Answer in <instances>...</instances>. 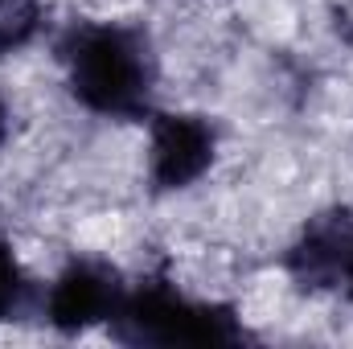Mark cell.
I'll list each match as a JSON object with an SVG mask.
<instances>
[{"label": "cell", "mask_w": 353, "mask_h": 349, "mask_svg": "<svg viewBox=\"0 0 353 349\" xmlns=\"http://www.w3.org/2000/svg\"><path fill=\"white\" fill-rule=\"evenodd\" d=\"M70 90L103 115H136L148 99V46L115 25H87L66 46Z\"/></svg>", "instance_id": "obj_1"}, {"label": "cell", "mask_w": 353, "mask_h": 349, "mask_svg": "<svg viewBox=\"0 0 353 349\" xmlns=\"http://www.w3.org/2000/svg\"><path fill=\"white\" fill-rule=\"evenodd\" d=\"M119 321L132 341L157 346H218L239 337L226 308H197L165 283H144L136 296H128L119 304Z\"/></svg>", "instance_id": "obj_2"}, {"label": "cell", "mask_w": 353, "mask_h": 349, "mask_svg": "<svg viewBox=\"0 0 353 349\" xmlns=\"http://www.w3.org/2000/svg\"><path fill=\"white\" fill-rule=\"evenodd\" d=\"M119 304H123V292L115 271L103 263L79 259L58 275L50 292V321L62 333H83L107 317H119Z\"/></svg>", "instance_id": "obj_3"}, {"label": "cell", "mask_w": 353, "mask_h": 349, "mask_svg": "<svg viewBox=\"0 0 353 349\" xmlns=\"http://www.w3.org/2000/svg\"><path fill=\"white\" fill-rule=\"evenodd\" d=\"M214 165V128L197 115H161L152 128V181L185 189Z\"/></svg>", "instance_id": "obj_4"}, {"label": "cell", "mask_w": 353, "mask_h": 349, "mask_svg": "<svg viewBox=\"0 0 353 349\" xmlns=\"http://www.w3.org/2000/svg\"><path fill=\"white\" fill-rule=\"evenodd\" d=\"M353 251V222L345 210L316 218L300 243L292 247V275L300 288H329L337 275H345V259Z\"/></svg>", "instance_id": "obj_5"}, {"label": "cell", "mask_w": 353, "mask_h": 349, "mask_svg": "<svg viewBox=\"0 0 353 349\" xmlns=\"http://www.w3.org/2000/svg\"><path fill=\"white\" fill-rule=\"evenodd\" d=\"M41 21V4L37 0H0V54L21 50Z\"/></svg>", "instance_id": "obj_6"}, {"label": "cell", "mask_w": 353, "mask_h": 349, "mask_svg": "<svg viewBox=\"0 0 353 349\" xmlns=\"http://www.w3.org/2000/svg\"><path fill=\"white\" fill-rule=\"evenodd\" d=\"M17 300H21V267L12 259V251L0 243V321L17 308Z\"/></svg>", "instance_id": "obj_7"}, {"label": "cell", "mask_w": 353, "mask_h": 349, "mask_svg": "<svg viewBox=\"0 0 353 349\" xmlns=\"http://www.w3.org/2000/svg\"><path fill=\"white\" fill-rule=\"evenodd\" d=\"M4 136H8V111H4V103H0V144H4Z\"/></svg>", "instance_id": "obj_8"}, {"label": "cell", "mask_w": 353, "mask_h": 349, "mask_svg": "<svg viewBox=\"0 0 353 349\" xmlns=\"http://www.w3.org/2000/svg\"><path fill=\"white\" fill-rule=\"evenodd\" d=\"M345 283H350V296H353V251H350V259H345Z\"/></svg>", "instance_id": "obj_9"}]
</instances>
